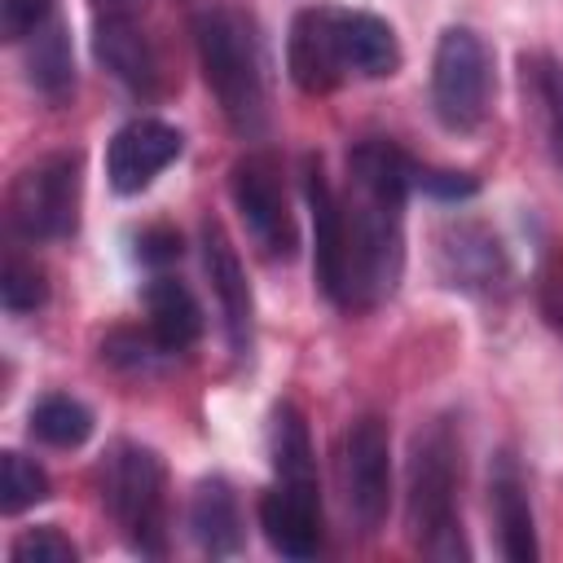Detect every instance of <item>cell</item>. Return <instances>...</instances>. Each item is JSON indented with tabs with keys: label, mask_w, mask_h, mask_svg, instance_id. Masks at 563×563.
I'll return each mask as SVG.
<instances>
[{
	"label": "cell",
	"mask_w": 563,
	"mask_h": 563,
	"mask_svg": "<svg viewBox=\"0 0 563 563\" xmlns=\"http://www.w3.org/2000/svg\"><path fill=\"white\" fill-rule=\"evenodd\" d=\"M31 435L48 449H79L92 435V409L75 396H44L31 405Z\"/></svg>",
	"instance_id": "7402d4cb"
},
{
	"label": "cell",
	"mask_w": 563,
	"mask_h": 563,
	"mask_svg": "<svg viewBox=\"0 0 563 563\" xmlns=\"http://www.w3.org/2000/svg\"><path fill=\"white\" fill-rule=\"evenodd\" d=\"M26 79L44 101H66L75 92V57H70V35L53 18L26 40Z\"/></svg>",
	"instance_id": "44dd1931"
},
{
	"label": "cell",
	"mask_w": 563,
	"mask_h": 563,
	"mask_svg": "<svg viewBox=\"0 0 563 563\" xmlns=\"http://www.w3.org/2000/svg\"><path fill=\"white\" fill-rule=\"evenodd\" d=\"M260 528L273 554L282 559H312L321 550V493L317 488H295V484H273L260 497Z\"/></svg>",
	"instance_id": "5bb4252c"
},
{
	"label": "cell",
	"mask_w": 563,
	"mask_h": 563,
	"mask_svg": "<svg viewBox=\"0 0 563 563\" xmlns=\"http://www.w3.org/2000/svg\"><path fill=\"white\" fill-rule=\"evenodd\" d=\"M488 506L497 519V537H501V554L510 563H532L537 550V523H532V501H528V479L523 466L510 449H501L488 466Z\"/></svg>",
	"instance_id": "9a60e30c"
},
{
	"label": "cell",
	"mask_w": 563,
	"mask_h": 563,
	"mask_svg": "<svg viewBox=\"0 0 563 563\" xmlns=\"http://www.w3.org/2000/svg\"><path fill=\"white\" fill-rule=\"evenodd\" d=\"M339 48L347 75L361 79H391L400 70V40L391 22L365 9H339Z\"/></svg>",
	"instance_id": "d6986e66"
},
{
	"label": "cell",
	"mask_w": 563,
	"mask_h": 563,
	"mask_svg": "<svg viewBox=\"0 0 563 563\" xmlns=\"http://www.w3.org/2000/svg\"><path fill=\"white\" fill-rule=\"evenodd\" d=\"M145 317H150L145 321L150 334L158 339V347L167 356L189 352L202 339V325H207L202 303L194 299V290L180 277H167V273L150 277V286H145Z\"/></svg>",
	"instance_id": "e0dca14e"
},
{
	"label": "cell",
	"mask_w": 563,
	"mask_h": 563,
	"mask_svg": "<svg viewBox=\"0 0 563 563\" xmlns=\"http://www.w3.org/2000/svg\"><path fill=\"white\" fill-rule=\"evenodd\" d=\"M537 303L554 334H563V242H550L537 264Z\"/></svg>",
	"instance_id": "4316f807"
},
{
	"label": "cell",
	"mask_w": 563,
	"mask_h": 563,
	"mask_svg": "<svg viewBox=\"0 0 563 563\" xmlns=\"http://www.w3.org/2000/svg\"><path fill=\"white\" fill-rule=\"evenodd\" d=\"M413 158L391 136H361L347 150V185L334 189L321 158L303 163L312 211V268L321 295L343 312H369L405 273V198Z\"/></svg>",
	"instance_id": "6da1fadb"
},
{
	"label": "cell",
	"mask_w": 563,
	"mask_h": 563,
	"mask_svg": "<svg viewBox=\"0 0 563 563\" xmlns=\"http://www.w3.org/2000/svg\"><path fill=\"white\" fill-rule=\"evenodd\" d=\"M44 299H48V277H44V268H40L35 260L9 251V255H4V273H0V303H4V312L22 317V312L44 308Z\"/></svg>",
	"instance_id": "603a6c76"
},
{
	"label": "cell",
	"mask_w": 563,
	"mask_h": 563,
	"mask_svg": "<svg viewBox=\"0 0 563 563\" xmlns=\"http://www.w3.org/2000/svg\"><path fill=\"white\" fill-rule=\"evenodd\" d=\"M167 352L158 347V339L150 334V325L145 330H110L106 339H101V361L106 365H114V369H123V374H145V369H154L158 361H163Z\"/></svg>",
	"instance_id": "d4e9b609"
},
{
	"label": "cell",
	"mask_w": 563,
	"mask_h": 563,
	"mask_svg": "<svg viewBox=\"0 0 563 563\" xmlns=\"http://www.w3.org/2000/svg\"><path fill=\"white\" fill-rule=\"evenodd\" d=\"M48 497V475L44 466H35L31 457H22L18 449H9L0 457V510L4 515H22L26 506Z\"/></svg>",
	"instance_id": "cb8c5ba5"
},
{
	"label": "cell",
	"mask_w": 563,
	"mask_h": 563,
	"mask_svg": "<svg viewBox=\"0 0 563 563\" xmlns=\"http://www.w3.org/2000/svg\"><path fill=\"white\" fill-rule=\"evenodd\" d=\"M457 488H462V440L453 431V418H435L409 444L405 523H409V541L422 554L444 559V563L471 559L462 510H457Z\"/></svg>",
	"instance_id": "3957f363"
},
{
	"label": "cell",
	"mask_w": 563,
	"mask_h": 563,
	"mask_svg": "<svg viewBox=\"0 0 563 563\" xmlns=\"http://www.w3.org/2000/svg\"><path fill=\"white\" fill-rule=\"evenodd\" d=\"M519 88H523V101L537 119L541 145H545L554 172L563 176V57H554L545 48L523 53L519 57Z\"/></svg>",
	"instance_id": "2e32d148"
},
{
	"label": "cell",
	"mask_w": 563,
	"mask_h": 563,
	"mask_svg": "<svg viewBox=\"0 0 563 563\" xmlns=\"http://www.w3.org/2000/svg\"><path fill=\"white\" fill-rule=\"evenodd\" d=\"M88 18H92V57L132 97H154L158 57L145 26V0H88Z\"/></svg>",
	"instance_id": "30bf717a"
},
{
	"label": "cell",
	"mask_w": 563,
	"mask_h": 563,
	"mask_svg": "<svg viewBox=\"0 0 563 563\" xmlns=\"http://www.w3.org/2000/svg\"><path fill=\"white\" fill-rule=\"evenodd\" d=\"M189 537L207 559H229L242 550V510L229 479L207 475L194 484L189 497Z\"/></svg>",
	"instance_id": "ac0fdd59"
},
{
	"label": "cell",
	"mask_w": 563,
	"mask_h": 563,
	"mask_svg": "<svg viewBox=\"0 0 563 563\" xmlns=\"http://www.w3.org/2000/svg\"><path fill=\"white\" fill-rule=\"evenodd\" d=\"M431 268L440 286L471 295V299H497L510 290V255L501 238L475 220V216H449L431 233Z\"/></svg>",
	"instance_id": "52a82bcc"
},
{
	"label": "cell",
	"mask_w": 563,
	"mask_h": 563,
	"mask_svg": "<svg viewBox=\"0 0 563 563\" xmlns=\"http://www.w3.org/2000/svg\"><path fill=\"white\" fill-rule=\"evenodd\" d=\"M268 462H273L277 484L317 488V453H312L308 418L290 400L273 405V418H268Z\"/></svg>",
	"instance_id": "ffe728a7"
},
{
	"label": "cell",
	"mask_w": 563,
	"mask_h": 563,
	"mask_svg": "<svg viewBox=\"0 0 563 563\" xmlns=\"http://www.w3.org/2000/svg\"><path fill=\"white\" fill-rule=\"evenodd\" d=\"M286 70L295 88L308 97H325L347 79L343 48H339V4H308L290 18Z\"/></svg>",
	"instance_id": "8fae6325"
},
{
	"label": "cell",
	"mask_w": 563,
	"mask_h": 563,
	"mask_svg": "<svg viewBox=\"0 0 563 563\" xmlns=\"http://www.w3.org/2000/svg\"><path fill=\"white\" fill-rule=\"evenodd\" d=\"M180 150H185L180 128H172V123H163V119H150V114L128 119V123L110 136V145H106V176H110V189L123 194V198L150 189L154 176L167 172V167L180 158Z\"/></svg>",
	"instance_id": "7c38bea8"
},
{
	"label": "cell",
	"mask_w": 563,
	"mask_h": 563,
	"mask_svg": "<svg viewBox=\"0 0 563 563\" xmlns=\"http://www.w3.org/2000/svg\"><path fill=\"white\" fill-rule=\"evenodd\" d=\"M493 106V53L471 26H444L431 53V110L444 132L471 136Z\"/></svg>",
	"instance_id": "8992f818"
},
{
	"label": "cell",
	"mask_w": 563,
	"mask_h": 563,
	"mask_svg": "<svg viewBox=\"0 0 563 563\" xmlns=\"http://www.w3.org/2000/svg\"><path fill=\"white\" fill-rule=\"evenodd\" d=\"M229 194H233V207H238L251 242L260 246V255L290 260L299 246V233H295V216H290V198H286L277 158L242 154L229 167Z\"/></svg>",
	"instance_id": "9c48e42d"
},
{
	"label": "cell",
	"mask_w": 563,
	"mask_h": 563,
	"mask_svg": "<svg viewBox=\"0 0 563 563\" xmlns=\"http://www.w3.org/2000/svg\"><path fill=\"white\" fill-rule=\"evenodd\" d=\"M101 501L141 559L167 554V466L145 444H114L101 462Z\"/></svg>",
	"instance_id": "277c9868"
},
{
	"label": "cell",
	"mask_w": 563,
	"mask_h": 563,
	"mask_svg": "<svg viewBox=\"0 0 563 563\" xmlns=\"http://www.w3.org/2000/svg\"><path fill=\"white\" fill-rule=\"evenodd\" d=\"M9 559L13 563H75L79 550L70 537H62L53 523H44V528H26L22 537H13Z\"/></svg>",
	"instance_id": "484cf974"
},
{
	"label": "cell",
	"mask_w": 563,
	"mask_h": 563,
	"mask_svg": "<svg viewBox=\"0 0 563 563\" xmlns=\"http://www.w3.org/2000/svg\"><path fill=\"white\" fill-rule=\"evenodd\" d=\"M136 255H141V264L163 268V264L180 260V233L167 229V224H154V229H145V233L136 238Z\"/></svg>",
	"instance_id": "f546056e"
},
{
	"label": "cell",
	"mask_w": 563,
	"mask_h": 563,
	"mask_svg": "<svg viewBox=\"0 0 563 563\" xmlns=\"http://www.w3.org/2000/svg\"><path fill=\"white\" fill-rule=\"evenodd\" d=\"M202 268L211 282V295L220 303V321H224V339L233 356H246L255 343V295L246 282V268L224 233L220 220H202Z\"/></svg>",
	"instance_id": "4fadbf2b"
},
{
	"label": "cell",
	"mask_w": 563,
	"mask_h": 563,
	"mask_svg": "<svg viewBox=\"0 0 563 563\" xmlns=\"http://www.w3.org/2000/svg\"><path fill=\"white\" fill-rule=\"evenodd\" d=\"M84 158L79 150H53L26 163L9 185V229L26 242H62L79 229Z\"/></svg>",
	"instance_id": "5b68a950"
},
{
	"label": "cell",
	"mask_w": 563,
	"mask_h": 563,
	"mask_svg": "<svg viewBox=\"0 0 563 563\" xmlns=\"http://www.w3.org/2000/svg\"><path fill=\"white\" fill-rule=\"evenodd\" d=\"M53 18H57V0H0V35L9 44H26Z\"/></svg>",
	"instance_id": "83f0119b"
},
{
	"label": "cell",
	"mask_w": 563,
	"mask_h": 563,
	"mask_svg": "<svg viewBox=\"0 0 563 563\" xmlns=\"http://www.w3.org/2000/svg\"><path fill=\"white\" fill-rule=\"evenodd\" d=\"M194 48L202 79L224 114V123L255 141L268 128V62L260 26L238 4H207L194 18Z\"/></svg>",
	"instance_id": "7a4b0ae2"
},
{
	"label": "cell",
	"mask_w": 563,
	"mask_h": 563,
	"mask_svg": "<svg viewBox=\"0 0 563 563\" xmlns=\"http://www.w3.org/2000/svg\"><path fill=\"white\" fill-rule=\"evenodd\" d=\"M413 189H422V194H427V198H435V202H462V198H475L479 180H475L471 172L413 163Z\"/></svg>",
	"instance_id": "f1b7e54d"
},
{
	"label": "cell",
	"mask_w": 563,
	"mask_h": 563,
	"mask_svg": "<svg viewBox=\"0 0 563 563\" xmlns=\"http://www.w3.org/2000/svg\"><path fill=\"white\" fill-rule=\"evenodd\" d=\"M339 484L352 523L374 537L391 506V435L378 413H361L339 444Z\"/></svg>",
	"instance_id": "ba28073f"
}]
</instances>
